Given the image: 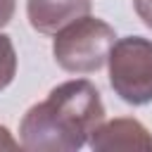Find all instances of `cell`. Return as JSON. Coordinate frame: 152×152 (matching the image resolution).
Masks as SVG:
<instances>
[{
    "instance_id": "cell-1",
    "label": "cell",
    "mask_w": 152,
    "mask_h": 152,
    "mask_svg": "<svg viewBox=\"0 0 152 152\" xmlns=\"http://www.w3.org/2000/svg\"><path fill=\"white\" fill-rule=\"evenodd\" d=\"M102 121L104 104L97 88L86 78L64 81L24 114L19 124L21 147L28 152H74Z\"/></svg>"
},
{
    "instance_id": "cell-3",
    "label": "cell",
    "mask_w": 152,
    "mask_h": 152,
    "mask_svg": "<svg viewBox=\"0 0 152 152\" xmlns=\"http://www.w3.org/2000/svg\"><path fill=\"white\" fill-rule=\"evenodd\" d=\"M109 86L128 104L152 102V40L126 36L112 45L107 57Z\"/></svg>"
},
{
    "instance_id": "cell-9",
    "label": "cell",
    "mask_w": 152,
    "mask_h": 152,
    "mask_svg": "<svg viewBox=\"0 0 152 152\" xmlns=\"http://www.w3.org/2000/svg\"><path fill=\"white\" fill-rule=\"evenodd\" d=\"M0 150H19V142L12 138V133L5 126H0Z\"/></svg>"
},
{
    "instance_id": "cell-6",
    "label": "cell",
    "mask_w": 152,
    "mask_h": 152,
    "mask_svg": "<svg viewBox=\"0 0 152 152\" xmlns=\"http://www.w3.org/2000/svg\"><path fill=\"white\" fill-rule=\"evenodd\" d=\"M17 74V52L10 36L0 33V90H5Z\"/></svg>"
},
{
    "instance_id": "cell-5",
    "label": "cell",
    "mask_w": 152,
    "mask_h": 152,
    "mask_svg": "<svg viewBox=\"0 0 152 152\" xmlns=\"http://www.w3.org/2000/svg\"><path fill=\"white\" fill-rule=\"evenodd\" d=\"M93 0H26L28 24L43 33L55 36L71 21L90 14Z\"/></svg>"
},
{
    "instance_id": "cell-4",
    "label": "cell",
    "mask_w": 152,
    "mask_h": 152,
    "mask_svg": "<svg viewBox=\"0 0 152 152\" xmlns=\"http://www.w3.org/2000/svg\"><path fill=\"white\" fill-rule=\"evenodd\" d=\"M88 145L95 152H150L152 133L131 116L102 121L88 138Z\"/></svg>"
},
{
    "instance_id": "cell-8",
    "label": "cell",
    "mask_w": 152,
    "mask_h": 152,
    "mask_svg": "<svg viewBox=\"0 0 152 152\" xmlns=\"http://www.w3.org/2000/svg\"><path fill=\"white\" fill-rule=\"evenodd\" d=\"M14 7H17V0H0V28L12 21Z\"/></svg>"
},
{
    "instance_id": "cell-7",
    "label": "cell",
    "mask_w": 152,
    "mask_h": 152,
    "mask_svg": "<svg viewBox=\"0 0 152 152\" xmlns=\"http://www.w3.org/2000/svg\"><path fill=\"white\" fill-rule=\"evenodd\" d=\"M135 14L142 19V24L147 28H152V0H133Z\"/></svg>"
},
{
    "instance_id": "cell-2",
    "label": "cell",
    "mask_w": 152,
    "mask_h": 152,
    "mask_svg": "<svg viewBox=\"0 0 152 152\" xmlns=\"http://www.w3.org/2000/svg\"><path fill=\"white\" fill-rule=\"evenodd\" d=\"M116 43L114 28L97 17H81L55 33V62L69 74H93L107 62Z\"/></svg>"
}]
</instances>
